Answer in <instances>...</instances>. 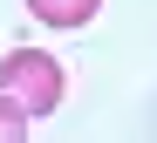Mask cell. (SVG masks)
<instances>
[{"label":"cell","mask_w":157,"mask_h":143,"mask_svg":"<svg viewBox=\"0 0 157 143\" xmlns=\"http://www.w3.org/2000/svg\"><path fill=\"white\" fill-rule=\"evenodd\" d=\"M0 89H7L28 116H55L62 96H68V75L48 48H7L0 55Z\"/></svg>","instance_id":"1"},{"label":"cell","mask_w":157,"mask_h":143,"mask_svg":"<svg viewBox=\"0 0 157 143\" xmlns=\"http://www.w3.org/2000/svg\"><path fill=\"white\" fill-rule=\"evenodd\" d=\"M21 136H28V109L0 89V143H21Z\"/></svg>","instance_id":"3"},{"label":"cell","mask_w":157,"mask_h":143,"mask_svg":"<svg viewBox=\"0 0 157 143\" xmlns=\"http://www.w3.org/2000/svg\"><path fill=\"white\" fill-rule=\"evenodd\" d=\"M28 14L41 27H62V34H68V27H89L102 14V0H28Z\"/></svg>","instance_id":"2"}]
</instances>
